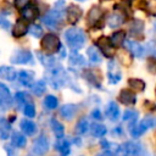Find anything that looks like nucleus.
Returning a JSON list of instances; mask_svg holds the SVG:
<instances>
[{"label": "nucleus", "instance_id": "42", "mask_svg": "<svg viewBox=\"0 0 156 156\" xmlns=\"http://www.w3.org/2000/svg\"><path fill=\"white\" fill-rule=\"evenodd\" d=\"M11 22L10 20H7V17L2 13V11L0 10V29H4V30H10L11 29Z\"/></svg>", "mask_w": 156, "mask_h": 156}, {"label": "nucleus", "instance_id": "2", "mask_svg": "<svg viewBox=\"0 0 156 156\" xmlns=\"http://www.w3.org/2000/svg\"><path fill=\"white\" fill-rule=\"evenodd\" d=\"M63 37H65L66 44L68 45V48L72 51H77L79 49H82L87 40V37H85V33L83 32V29L77 28V27H71V28L66 29L63 33Z\"/></svg>", "mask_w": 156, "mask_h": 156}, {"label": "nucleus", "instance_id": "43", "mask_svg": "<svg viewBox=\"0 0 156 156\" xmlns=\"http://www.w3.org/2000/svg\"><path fill=\"white\" fill-rule=\"evenodd\" d=\"M23 113H24L26 117H29V118L34 117V116H35V106H34L32 102L26 104V105L23 106Z\"/></svg>", "mask_w": 156, "mask_h": 156}, {"label": "nucleus", "instance_id": "32", "mask_svg": "<svg viewBox=\"0 0 156 156\" xmlns=\"http://www.w3.org/2000/svg\"><path fill=\"white\" fill-rule=\"evenodd\" d=\"M110 41L112 43V45L116 48V46H121L122 44H124L126 41V33L123 30H118V32H115L110 38Z\"/></svg>", "mask_w": 156, "mask_h": 156}, {"label": "nucleus", "instance_id": "8", "mask_svg": "<svg viewBox=\"0 0 156 156\" xmlns=\"http://www.w3.org/2000/svg\"><path fill=\"white\" fill-rule=\"evenodd\" d=\"M20 15H21V18H23L24 21H27L28 23L29 22H33L35 21L39 15H40V11H39V7L35 2H29L27 6H24L23 9L20 10Z\"/></svg>", "mask_w": 156, "mask_h": 156}, {"label": "nucleus", "instance_id": "45", "mask_svg": "<svg viewBox=\"0 0 156 156\" xmlns=\"http://www.w3.org/2000/svg\"><path fill=\"white\" fill-rule=\"evenodd\" d=\"M29 2H32V0H12V6L20 11L21 9L27 6Z\"/></svg>", "mask_w": 156, "mask_h": 156}, {"label": "nucleus", "instance_id": "26", "mask_svg": "<svg viewBox=\"0 0 156 156\" xmlns=\"http://www.w3.org/2000/svg\"><path fill=\"white\" fill-rule=\"evenodd\" d=\"M11 146L13 147H18V149H22L26 146L27 144V139L24 136V134H21L20 132H15L11 136Z\"/></svg>", "mask_w": 156, "mask_h": 156}, {"label": "nucleus", "instance_id": "35", "mask_svg": "<svg viewBox=\"0 0 156 156\" xmlns=\"http://www.w3.org/2000/svg\"><path fill=\"white\" fill-rule=\"evenodd\" d=\"M89 128H90L89 121H88L85 117H83V118H80V119L77 122V124H76V133H77L78 135H84V134L89 130Z\"/></svg>", "mask_w": 156, "mask_h": 156}, {"label": "nucleus", "instance_id": "33", "mask_svg": "<svg viewBox=\"0 0 156 156\" xmlns=\"http://www.w3.org/2000/svg\"><path fill=\"white\" fill-rule=\"evenodd\" d=\"M37 55H38L40 62H41L46 68H50V67H52V66H55V65L57 63L56 58H55L54 56H51V55L43 54V52H37Z\"/></svg>", "mask_w": 156, "mask_h": 156}, {"label": "nucleus", "instance_id": "13", "mask_svg": "<svg viewBox=\"0 0 156 156\" xmlns=\"http://www.w3.org/2000/svg\"><path fill=\"white\" fill-rule=\"evenodd\" d=\"M118 101L126 106H133L136 104V94L130 89H122L117 96Z\"/></svg>", "mask_w": 156, "mask_h": 156}, {"label": "nucleus", "instance_id": "23", "mask_svg": "<svg viewBox=\"0 0 156 156\" xmlns=\"http://www.w3.org/2000/svg\"><path fill=\"white\" fill-rule=\"evenodd\" d=\"M87 56L89 58V61L94 65H98V63H101L102 61V56H101V52L99 51V49L96 46H89L87 49Z\"/></svg>", "mask_w": 156, "mask_h": 156}, {"label": "nucleus", "instance_id": "10", "mask_svg": "<svg viewBox=\"0 0 156 156\" xmlns=\"http://www.w3.org/2000/svg\"><path fill=\"white\" fill-rule=\"evenodd\" d=\"M49 147H50V143H49L48 136L44 135V134H41V135H39V136L34 140L32 151H33L35 155L41 156V155H44V154H46V152L49 151Z\"/></svg>", "mask_w": 156, "mask_h": 156}, {"label": "nucleus", "instance_id": "44", "mask_svg": "<svg viewBox=\"0 0 156 156\" xmlns=\"http://www.w3.org/2000/svg\"><path fill=\"white\" fill-rule=\"evenodd\" d=\"M146 68L150 73L156 74V57H149L147 58V63H146Z\"/></svg>", "mask_w": 156, "mask_h": 156}, {"label": "nucleus", "instance_id": "37", "mask_svg": "<svg viewBox=\"0 0 156 156\" xmlns=\"http://www.w3.org/2000/svg\"><path fill=\"white\" fill-rule=\"evenodd\" d=\"M101 16H102L101 10H100L99 7H93V9L90 10L89 15H88V22H89L90 24H96L98 21L101 18Z\"/></svg>", "mask_w": 156, "mask_h": 156}, {"label": "nucleus", "instance_id": "41", "mask_svg": "<svg viewBox=\"0 0 156 156\" xmlns=\"http://www.w3.org/2000/svg\"><path fill=\"white\" fill-rule=\"evenodd\" d=\"M15 100H16V102H17L20 106H24L26 104L32 102L29 95H28L27 93H24V91H18V93H16V95H15Z\"/></svg>", "mask_w": 156, "mask_h": 156}, {"label": "nucleus", "instance_id": "27", "mask_svg": "<svg viewBox=\"0 0 156 156\" xmlns=\"http://www.w3.org/2000/svg\"><path fill=\"white\" fill-rule=\"evenodd\" d=\"M10 132H11V124H10V122L6 118L0 117V138L2 140L9 139L10 138Z\"/></svg>", "mask_w": 156, "mask_h": 156}, {"label": "nucleus", "instance_id": "14", "mask_svg": "<svg viewBox=\"0 0 156 156\" xmlns=\"http://www.w3.org/2000/svg\"><path fill=\"white\" fill-rule=\"evenodd\" d=\"M12 106V96L10 93V89L0 82V108L7 110Z\"/></svg>", "mask_w": 156, "mask_h": 156}, {"label": "nucleus", "instance_id": "29", "mask_svg": "<svg viewBox=\"0 0 156 156\" xmlns=\"http://www.w3.org/2000/svg\"><path fill=\"white\" fill-rule=\"evenodd\" d=\"M123 22H124V16H123L122 13H118V12L110 15V17H108V20H107V24H108V27H111V28H117V27H119Z\"/></svg>", "mask_w": 156, "mask_h": 156}, {"label": "nucleus", "instance_id": "12", "mask_svg": "<svg viewBox=\"0 0 156 156\" xmlns=\"http://www.w3.org/2000/svg\"><path fill=\"white\" fill-rule=\"evenodd\" d=\"M28 26L29 24H28L27 21H24L23 18L18 17L16 20V22L13 23V26H11L12 27V30H11L12 35L15 38H22V37H24L28 33Z\"/></svg>", "mask_w": 156, "mask_h": 156}, {"label": "nucleus", "instance_id": "20", "mask_svg": "<svg viewBox=\"0 0 156 156\" xmlns=\"http://www.w3.org/2000/svg\"><path fill=\"white\" fill-rule=\"evenodd\" d=\"M80 15H82V10L76 6V5H69L67 9H66V16H67V21L72 24L77 23L80 18Z\"/></svg>", "mask_w": 156, "mask_h": 156}, {"label": "nucleus", "instance_id": "6", "mask_svg": "<svg viewBox=\"0 0 156 156\" xmlns=\"http://www.w3.org/2000/svg\"><path fill=\"white\" fill-rule=\"evenodd\" d=\"M11 63L15 65H34L33 54L27 49H17L13 51L10 58Z\"/></svg>", "mask_w": 156, "mask_h": 156}, {"label": "nucleus", "instance_id": "39", "mask_svg": "<svg viewBox=\"0 0 156 156\" xmlns=\"http://www.w3.org/2000/svg\"><path fill=\"white\" fill-rule=\"evenodd\" d=\"M30 88H32V91H33L34 95L40 96V95H43V94L45 93V90H46V84H45L44 80H38V82L33 83V85H32Z\"/></svg>", "mask_w": 156, "mask_h": 156}, {"label": "nucleus", "instance_id": "18", "mask_svg": "<svg viewBox=\"0 0 156 156\" xmlns=\"http://www.w3.org/2000/svg\"><path fill=\"white\" fill-rule=\"evenodd\" d=\"M83 77H84V79H85L90 85H93V87L96 88V89H101V79H100V77L96 74L95 71L85 69V71L83 72Z\"/></svg>", "mask_w": 156, "mask_h": 156}, {"label": "nucleus", "instance_id": "40", "mask_svg": "<svg viewBox=\"0 0 156 156\" xmlns=\"http://www.w3.org/2000/svg\"><path fill=\"white\" fill-rule=\"evenodd\" d=\"M44 106L48 110H55L58 106V100L54 95H46L44 99Z\"/></svg>", "mask_w": 156, "mask_h": 156}, {"label": "nucleus", "instance_id": "34", "mask_svg": "<svg viewBox=\"0 0 156 156\" xmlns=\"http://www.w3.org/2000/svg\"><path fill=\"white\" fill-rule=\"evenodd\" d=\"M122 119L126 121V122H129V127L133 126V124H135L136 123V119H138V111L132 110V108H127L123 112Z\"/></svg>", "mask_w": 156, "mask_h": 156}, {"label": "nucleus", "instance_id": "24", "mask_svg": "<svg viewBox=\"0 0 156 156\" xmlns=\"http://www.w3.org/2000/svg\"><path fill=\"white\" fill-rule=\"evenodd\" d=\"M16 77H17V72L15 71V68H12L10 66H1L0 67V78L9 80V82H12L16 79Z\"/></svg>", "mask_w": 156, "mask_h": 156}, {"label": "nucleus", "instance_id": "48", "mask_svg": "<svg viewBox=\"0 0 156 156\" xmlns=\"http://www.w3.org/2000/svg\"><path fill=\"white\" fill-rule=\"evenodd\" d=\"M96 156H116V154L112 152V151H105L104 154H100V155H96Z\"/></svg>", "mask_w": 156, "mask_h": 156}, {"label": "nucleus", "instance_id": "1", "mask_svg": "<svg viewBox=\"0 0 156 156\" xmlns=\"http://www.w3.org/2000/svg\"><path fill=\"white\" fill-rule=\"evenodd\" d=\"M65 15H66V2L65 0H57L54 4V7L50 9L41 17V22L49 29H58L63 23Z\"/></svg>", "mask_w": 156, "mask_h": 156}, {"label": "nucleus", "instance_id": "3", "mask_svg": "<svg viewBox=\"0 0 156 156\" xmlns=\"http://www.w3.org/2000/svg\"><path fill=\"white\" fill-rule=\"evenodd\" d=\"M46 69H48L46 71L48 82L54 89H61L63 85L68 83V76L61 65L56 63L55 66L46 68Z\"/></svg>", "mask_w": 156, "mask_h": 156}, {"label": "nucleus", "instance_id": "5", "mask_svg": "<svg viewBox=\"0 0 156 156\" xmlns=\"http://www.w3.org/2000/svg\"><path fill=\"white\" fill-rule=\"evenodd\" d=\"M41 49L45 54L48 55H52L58 52V50L61 49V41L58 39V37L54 33H48L45 35L41 37V41H40Z\"/></svg>", "mask_w": 156, "mask_h": 156}, {"label": "nucleus", "instance_id": "16", "mask_svg": "<svg viewBox=\"0 0 156 156\" xmlns=\"http://www.w3.org/2000/svg\"><path fill=\"white\" fill-rule=\"evenodd\" d=\"M77 111H78V106L76 104H66L60 108V115L63 119L71 121L76 116Z\"/></svg>", "mask_w": 156, "mask_h": 156}, {"label": "nucleus", "instance_id": "7", "mask_svg": "<svg viewBox=\"0 0 156 156\" xmlns=\"http://www.w3.org/2000/svg\"><path fill=\"white\" fill-rule=\"evenodd\" d=\"M119 151H122L124 156H144L145 147L138 141H126L122 146H119Z\"/></svg>", "mask_w": 156, "mask_h": 156}, {"label": "nucleus", "instance_id": "28", "mask_svg": "<svg viewBox=\"0 0 156 156\" xmlns=\"http://www.w3.org/2000/svg\"><path fill=\"white\" fill-rule=\"evenodd\" d=\"M50 126H51V129L54 132V134L56 135V138H63V133H65V127L63 124L56 119V118H51L50 119Z\"/></svg>", "mask_w": 156, "mask_h": 156}, {"label": "nucleus", "instance_id": "4", "mask_svg": "<svg viewBox=\"0 0 156 156\" xmlns=\"http://www.w3.org/2000/svg\"><path fill=\"white\" fill-rule=\"evenodd\" d=\"M155 124H156L155 117H152V116H145L139 123H135V124H133V126L129 127V133H130V135L134 139H136V138L141 136L144 133H146L149 129L154 128Z\"/></svg>", "mask_w": 156, "mask_h": 156}, {"label": "nucleus", "instance_id": "9", "mask_svg": "<svg viewBox=\"0 0 156 156\" xmlns=\"http://www.w3.org/2000/svg\"><path fill=\"white\" fill-rule=\"evenodd\" d=\"M96 48L99 49L100 52H102L106 57L108 58H113L115 55H116V50H115V46L112 45V43L110 41V39L107 37H100L96 41Z\"/></svg>", "mask_w": 156, "mask_h": 156}, {"label": "nucleus", "instance_id": "11", "mask_svg": "<svg viewBox=\"0 0 156 156\" xmlns=\"http://www.w3.org/2000/svg\"><path fill=\"white\" fill-rule=\"evenodd\" d=\"M122 78V72L117 66V62L112 58L107 63V79L110 84H117Z\"/></svg>", "mask_w": 156, "mask_h": 156}, {"label": "nucleus", "instance_id": "21", "mask_svg": "<svg viewBox=\"0 0 156 156\" xmlns=\"http://www.w3.org/2000/svg\"><path fill=\"white\" fill-rule=\"evenodd\" d=\"M20 127H21V130L26 134V135H34L37 133V124L30 121V119H22L21 123H20Z\"/></svg>", "mask_w": 156, "mask_h": 156}, {"label": "nucleus", "instance_id": "49", "mask_svg": "<svg viewBox=\"0 0 156 156\" xmlns=\"http://www.w3.org/2000/svg\"><path fill=\"white\" fill-rule=\"evenodd\" d=\"M77 1H85V0H77Z\"/></svg>", "mask_w": 156, "mask_h": 156}, {"label": "nucleus", "instance_id": "51", "mask_svg": "<svg viewBox=\"0 0 156 156\" xmlns=\"http://www.w3.org/2000/svg\"><path fill=\"white\" fill-rule=\"evenodd\" d=\"M155 93H156V90H155Z\"/></svg>", "mask_w": 156, "mask_h": 156}, {"label": "nucleus", "instance_id": "50", "mask_svg": "<svg viewBox=\"0 0 156 156\" xmlns=\"http://www.w3.org/2000/svg\"><path fill=\"white\" fill-rule=\"evenodd\" d=\"M155 29H156V22H155Z\"/></svg>", "mask_w": 156, "mask_h": 156}, {"label": "nucleus", "instance_id": "17", "mask_svg": "<svg viewBox=\"0 0 156 156\" xmlns=\"http://www.w3.org/2000/svg\"><path fill=\"white\" fill-rule=\"evenodd\" d=\"M105 112H106L107 118H108L111 122H117V121L119 119V117H121V116H119V115H121L119 107L117 106V104H116L115 101H110V102L107 104Z\"/></svg>", "mask_w": 156, "mask_h": 156}, {"label": "nucleus", "instance_id": "19", "mask_svg": "<svg viewBox=\"0 0 156 156\" xmlns=\"http://www.w3.org/2000/svg\"><path fill=\"white\" fill-rule=\"evenodd\" d=\"M18 80L22 85L30 88L34 83V72L28 69H22L18 72Z\"/></svg>", "mask_w": 156, "mask_h": 156}, {"label": "nucleus", "instance_id": "15", "mask_svg": "<svg viewBox=\"0 0 156 156\" xmlns=\"http://www.w3.org/2000/svg\"><path fill=\"white\" fill-rule=\"evenodd\" d=\"M124 45H126V49L135 57H143L145 54V48L135 40H126Z\"/></svg>", "mask_w": 156, "mask_h": 156}, {"label": "nucleus", "instance_id": "38", "mask_svg": "<svg viewBox=\"0 0 156 156\" xmlns=\"http://www.w3.org/2000/svg\"><path fill=\"white\" fill-rule=\"evenodd\" d=\"M28 33L34 37V38H41L43 34H44V30H43V27L40 24H37V23H30L28 26Z\"/></svg>", "mask_w": 156, "mask_h": 156}, {"label": "nucleus", "instance_id": "22", "mask_svg": "<svg viewBox=\"0 0 156 156\" xmlns=\"http://www.w3.org/2000/svg\"><path fill=\"white\" fill-rule=\"evenodd\" d=\"M55 149L62 155V156H67L71 152V144L67 139L65 138H58L55 143Z\"/></svg>", "mask_w": 156, "mask_h": 156}, {"label": "nucleus", "instance_id": "30", "mask_svg": "<svg viewBox=\"0 0 156 156\" xmlns=\"http://www.w3.org/2000/svg\"><path fill=\"white\" fill-rule=\"evenodd\" d=\"M143 30H144V23L141 21H139V20H134L129 24V33L133 37L141 35L143 34Z\"/></svg>", "mask_w": 156, "mask_h": 156}, {"label": "nucleus", "instance_id": "46", "mask_svg": "<svg viewBox=\"0 0 156 156\" xmlns=\"http://www.w3.org/2000/svg\"><path fill=\"white\" fill-rule=\"evenodd\" d=\"M90 116L94 118V119H98V121H101L102 119V115H101V111L99 108H94L90 113Z\"/></svg>", "mask_w": 156, "mask_h": 156}, {"label": "nucleus", "instance_id": "25", "mask_svg": "<svg viewBox=\"0 0 156 156\" xmlns=\"http://www.w3.org/2000/svg\"><path fill=\"white\" fill-rule=\"evenodd\" d=\"M128 85L130 88V90L133 91H136V93H141L145 90V82L140 78H129L128 79Z\"/></svg>", "mask_w": 156, "mask_h": 156}, {"label": "nucleus", "instance_id": "36", "mask_svg": "<svg viewBox=\"0 0 156 156\" xmlns=\"http://www.w3.org/2000/svg\"><path fill=\"white\" fill-rule=\"evenodd\" d=\"M90 132H91V135L95 136V138H102L104 135H106L107 133V129L104 124H100V123H94L91 127H90Z\"/></svg>", "mask_w": 156, "mask_h": 156}, {"label": "nucleus", "instance_id": "31", "mask_svg": "<svg viewBox=\"0 0 156 156\" xmlns=\"http://www.w3.org/2000/svg\"><path fill=\"white\" fill-rule=\"evenodd\" d=\"M68 61H69L71 65L77 66V67H79V66H85V65H87L85 58H84L80 54H78L77 51H72V52L69 54V56H68Z\"/></svg>", "mask_w": 156, "mask_h": 156}, {"label": "nucleus", "instance_id": "47", "mask_svg": "<svg viewBox=\"0 0 156 156\" xmlns=\"http://www.w3.org/2000/svg\"><path fill=\"white\" fill-rule=\"evenodd\" d=\"M4 149L7 151V155L9 156H16V151H15V147H11V145H5Z\"/></svg>", "mask_w": 156, "mask_h": 156}]
</instances>
